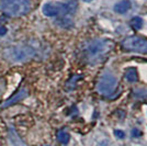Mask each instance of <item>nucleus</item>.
<instances>
[{
	"mask_svg": "<svg viewBox=\"0 0 147 146\" xmlns=\"http://www.w3.org/2000/svg\"><path fill=\"white\" fill-rule=\"evenodd\" d=\"M112 47H113V43L111 42L110 40H107V39L92 40L91 42L88 43L87 46L85 47L87 59L92 65L99 64L110 53Z\"/></svg>",
	"mask_w": 147,
	"mask_h": 146,
	"instance_id": "1",
	"label": "nucleus"
},
{
	"mask_svg": "<svg viewBox=\"0 0 147 146\" xmlns=\"http://www.w3.org/2000/svg\"><path fill=\"white\" fill-rule=\"evenodd\" d=\"M30 9V0H0V10L10 17H22Z\"/></svg>",
	"mask_w": 147,
	"mask_h": 146,
	"instance_id": "2",
	"label": "nucleus"
},
{
	"mask_svg": "<svg viewBox=\"0 0 147 146\" xmlns=\"http://www.w3.org/2000/svg\"><path fill=\"white\" fill-rule=\"evenodd\" d=\"M77 1L68 0L66 2H47L42 8V11L47 17H56L61 14L74 13L77 10Z\"/></svg>",
	"mask_w": 147,
	"mask_h": 146,
	"instance_id": "3",
	"label": "nucleus"
},
{
	"mask_svg": "<svg viewBox=\"0 0 147 146\" xmlns=\"http://www.w3.org/2000/svg\"><path fill=\"white\" fill-rule=\"evenodd\" d=\"M35 55V51L26 45H18V46H10L3 51V57L7 61L18 63L31 59Z\"/></svg>",
	"mask_w": 147,
	"mask_h": 146,
	"instance_id": "4",
	"label": "nucleus"
},
{
	"mask_svg": "<svg viewBox=\"0 0 147 146\" xmlns=\"http://www.w3.org/2000/svg\"><path fill=\"white\" fill-rule=\"evenodd\" d=\"M117 86V81L115 76L110 72L104 73L98 81L97 85V90L99 93L103 95V96H110L113 93Z\"/></svg>",
	"mask_w": 147,
	"mask_h": 146,
	"instance_id": "5",
	"label": "nucleus"
},
{
	"mask_svg": "<svg viewBox=\"0 0 147 146\" xmlns=\"http://www.w3.org/2000/svg\"><path fill=\"white\" fill-rule=\"evenodd\" d=\"M124 49L135 53H147V40L140 36H129L122 41Z\"/></svg>",
	"mask_w": 147,
	"mask_h": 146,
	"instance_id": "6",
	"label": "nucleus"
},
{
	"mask_svg": "<svg viewBox=\"0 0 147 146\" xmlns=\"http://www.w3.org/2000/svg\"><path fill=\"white\" fill-rule=\"evenodd\" d=\"M26 96H28V90H26V89H22V90H20L17 95H14V96H12L10 99H8L6 102L3 103L2 108H7V107H9V105H12V104L17 103L19 101H21L22 99H24Z\"/></svg>",
	"mask_w": 147,
	"mask_h": 146,
	"instance_id": "7",
	"label": "nucleus"
},
{
	"mask_svg": "<svg viewBox=\"0 0 147 146\" xmlns=\"http://www.w3.org/2000/svg\"><path fill=\"white\" fill-rule=\"evenodd\" d=\"M129 8H131V2L129 0H124V1H121L114 6V10H115V12L123 14V13L127 12Z\"/></svg>",
	"mask_w": 147,
	"mask_h": 146,
	"instance_id": "8",
	"label": "nucleus"
},
{
	"mask_svg": "<svg viewBox=\"0 0 147 146\" xmlns=\"http://www.w3.org/2000/svg\"><path fill=\"white\" fill-rule=\"evenodd\" d=\"M124 77H125V79L127 80L129 82H135V81H137V72H136V69L133 68V67L129 68L125 72Z\"/></svg>",
	"mask_w": 147,
	"mask_h": 146,
	"instance_id": "9",
	"label": "nucleus"
},
{
	"mask_svg": "<svg viewBox=\"0 0 147 146\" xmlns=\"http://www.w3.org/2000/svg\"><path fill=\"white\" fill-rule=\"evenodd\" d=\"M57 140H58L59 143L64 144V145H66V144H68L69 140H70V135H69L66 131L61 130V131L57 132Z\"/></svg>",
	"mask_w": 147,
	"mask_h": 146,
	"instance_id": "10",
	"label": "nucleus"
},
{
	"mask_svg": "<svg viewBox=\"0 0 147 146\" xmlns=\"http://www.w3.org/2000/svg\"><path fill=\"white\" fill-rule=\"evenodd\" d=\"M129 24L135 30H141L143 24H144V21H143V19L141 17H134L129 21Z\"/></svg>",
	"mask_w": 147,
	"mask_h": 146,
	"instance_id": "11",
	"label": "nucleus"
},
{
	"mask_svg": "<svg viewBox=\"0 0 147 146\" xmlns=\"http://www.w3.org/2000/svg\"><path fill=\"white\" fill-rule=\"evenodd\" d=\"M133 97L136 99H146L147 88H137L133 91Z\"/></svg>",
	"mask_w": 147,
	"mask_h": 146,
	"instance_id": "12",
	"label": "nucleus"
},
{
	"mask_svg": "<svg viewBox=\"0 0 147 146\" xmlns=\"http://www.w3.org/2000/svg\"><path fill=\"white\" fill-rule=\"evenodd\" d=\"M114 135L117 136V139H121V140L125 137V133H124L123 131H121V130H115V131H114Z\"/></svg>",
	"mask_w": 147,
	"mask_h": 146,
	"instance_id": "13",
	"label": "nucleus"
},
{
	"mask_svg": "<svg viewBox=\"0 0 147 146\" xmlns=\"http://www.w3.org/2000/svg\"><path fill=\"white\" fill-rule=\"evenodd\" d=\"M5 89H6V81L2 78H0V96L5 92Z\"/></svg>",
	"mask_w": 147,
	"mask_h": 146,
	"instance_id": "14",
	"label": "nucleus"
},
{
	"mask_svg": "<svg viewBox=\"0 0 147 146\" xmlns=\"http://www.w3.org/2000/svg\"><path fill=\"white\" fill-rule=\"evenodd\" d=\"M7 28L6 26H3L2 24H0V36H3V35H6L7 34Z\"/></svg>",
	"mask_w": 147,
	"mask_h": 146,
	"instance_id": "15",
	"label": "nucleus"
},
{
	"mask_svg": "<svg viewBox=\"0 0 147 146\" xmlns=\"http://www.w3.org/2000/svg\"><path fill=\"white\" fill-rule=\"evenodd\" d=\"M141 135H142V133L137 128H134V130L132 131V136H133V137H138V136H141Z\"/></svg>",
	"mask_w": 147,
	"mask_h": 146,
	"instance_id": "16",
	"label": "nucleus"
},
{
	"mask_svg": "<svg viewBox=\"0 0 147 146\" xmlns=\"http://www.w3.org/2000/svg\"><path fill=\"white\" fill-rule=\"evenodd\" d=\"M84 1H86V2H90V1H92V0H84Z\"/></svg>",
	"mask_w": 147,
	"mask_h": 146,
	"instance_id": "17",
	"label": "nucleus"
}]
</instances>
